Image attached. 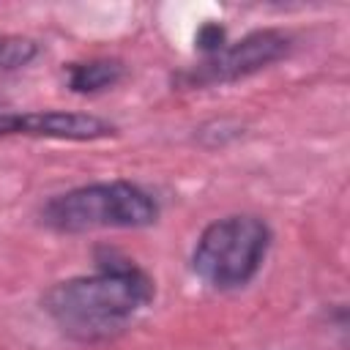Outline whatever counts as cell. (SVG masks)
Segmentation results:
<instances>
[{
    "label": "cell",
    "mask_w": 350,
    "mask_h": 350,
    "mask_svg": "<svg viewBox=\"0 0 350 350\" xmlns=\"http://www.w3.org/2000/svg\"><path fill=\"white\" fill-rule=\"evenodd\" d=\"M153 279L126 257L109 254L93 273L71 276L41 295V309L63 336L98 345L120 336L153 301Z\"/></svg>",
    "instance_id": "cell-1"
},
{
    "label": "cell",
    "mask_w": 350,
    "mask_h": 350,
    "mask_svg": "<svg viewBox=\"0 0 350 350\" xmlns=\"http://www.w3.org/2000/svg\"><path fill=\"white\" fill-rule=\"evenodd\" d=\"M38 216L44 227L68 235L93 230H139L159 219V202L131 180H107L55 194L44 202Z\"/></svg>",
    "instance_id": "cell-2"
},
{
    "label": "cell",
    "mask_w": 350,
    "mask_h": 350,
    "mask_svg": "<svg viewBox=\"0 0 350 350\" xmlns=\"http://www.w3.org/2000/svg\"><path fill=\"white\" fill-rule=\"evenodd\" d=\"M271 249V227L254 213H232L211 221L191 252V271L213 290L249 284Z\"/></svg>",
    "instance_id": "cell-3"
},
{
    "label": "cell",
    "mask_w": 350,
    "mask_h": 350,
    "mask_svg": "<svg viewBox=\"0 0 350 350\" xmlns=\"http://www.w3.org/2000/svg\"><path fill=\"white\" fill-rule=\"evenodd\" d=\"M290 49V36L282 30H257L243 36L235 44L205 55L197 66L178 74V85L183 88H208V85H227L243 77H252L271 63L282 60Z\"/></svg>",
    "instance_id": "cell-4"
},
{
    "label": "cell",
    "mask_w": 350,
    "mask_h": 350,
    "mask_svg": "<svg viewBox=\"0 0 350 350\" xmlns=\"http://www.w3.org/2000/svg\"><path fill=\"white\" fill-rule=\"evenodd\" d=\"M115 126L98 115L88 112H63V109H36L25 112V137H46V139H68V142H90L112 137Z\"/></svg>",
    "instance_id": "cell-5"
},
{
    "label": "cell",
    "mask_w": 350,
    "mask_h": 350,
    "mask_svg": "<svg viewBox=\"0 0 350 350\" xmlns=\"http://www.w3.org/2000/svg\"><path fill=\"white\" fill-rule=\"evenodd\" d=\"M126 77V66L118 57H90L68 66V88L74 93H101L115 88Z\"/></svg>",
    "instance_id": "cell-6"
},
{
    "label": "cell",
    "mask_w": 350,
    "mask_h": 350,
    "mask_svg": "<svg viewBox=\"0 0 350 350\" xmlns=\"http://www.w3.org/2000/svg\"><path fill=\"white\" fill-rule=\"evenodd\" d=\"M197 44L205 55H213L216 49L224 46V30L219 25H205L200 33H197Z\"/></svg>",
    "instance_id": "cell-7"
}]
</instances>
